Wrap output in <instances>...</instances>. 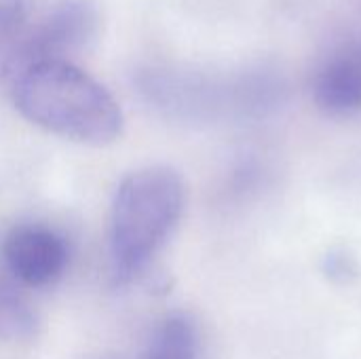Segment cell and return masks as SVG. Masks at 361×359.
<instances>
[{
  "mask_svg": "<svg viewBox=\"0 0 361 359\" xmlns=\"http://www.w3.org/2000/svg\"><path fill=\"white\" fill-rule=\"evenodd\" d=\"M8 93L32 125L85 146H106L123 133L114 95L68 59H32L4 68Z\"/></svg>",
  "mask_w": 361,
  "mask_h": 359,
  "instance_id": "obj_1",
  "label": "cell"
},
{
  "mask_svg": "<svg viewBox=\"0 0 361 359\" xmlns=\"http://www.w3.org/2000/svg\"><path fill=\"white\" fill-rule=\"evenodd\" d=\"M186 205L178 171L142 167L121 180L110 205L108 258L116 284L135 279L173 235Z\"/></svg>",
  "mask_w": 361,
  "mask_h": 359,
  "instance_id": "obj_2",
  "label": "cell"
},
{
  "mask_svg": "<svg viewBox=\"0 0 361 359\" xmlns=\"http://www.w3.org/2000/svg\"><path fill=\"white\" fill-rule=\"evenodd\" d=\"M95 32L97 11L89 0H57L17 38L4 68L32 59H66V55L89 44Z\"/></svg>",
  "mask_w": 361,
  "mask_h": 359,
  "instance_id": "obj_3",
  "label": "cell"
},
{
  "mask_svg": "<svg viewBox=\"0 0 361 359\" xmlns=\"http://www.w3.org/2000/svg\"><path fill=\"white\" fill-rule=\"evenodd\" d=\"M0 252L2 271H6L21 288L30 290L57 284L70 264L66 237L38 222L13 226L6 233Z\"/></svg>",
  "mask_w": 361,
  "mask_h": 359,
  "instance_id": "obj_4",
  "label": "cell"
},
{
  "mask_svg": "<svg viewBox=\"0 0 361 359\" xmlns=\"http://www.w3.org/2000/svg\"><path fill=\"white\" fill-rule=\"evenodd\" d=\"M311 93L330 116L361 112V36H349L326 53L313 72Z\"/></svg>",
  "mask_w": 361,
  "mask_h": 359,
  "instance_id": "obj_5",
  "label": "cell"
},
{
  "mask_svg": "<svg viewBox=\"0 0 361 359\" xmlns=\"http://www.w3.org/2000/svg\"><path fill=\"white\" fill-rule=\"evenodd\" d=\"M199 328L186 313L163 317L146 347L144 359H199Z\"/></svg>",
  "mask_w": 361,
  "mask_h": 359,
  "instance_id": "obj_6",
  "label": "cell"
},
{
  "mask_svg": "<svg viewBox=\"0 0 361 359\" xmlns=\"http://www.w3.org/2000/svg\"><path fill=\"white\" fill-rule=\"evenodd\" d=\"M6 271H0V341L19 343L36 334L38 315L30 298Z\"/></svg>",
  "mask_w": 361,
  "mask_h": 359,
  "instance_id": "obj_7",
  "label": "cell"
},
{
  "mask_svg": "<svg viewBox=\"0 0 361 359\" xmlns=\"http://www.w3.org/2000/svg\"><path fill=\"white\" fill-rule=\"evenodd\" d=\"M25 17V0H0V38L13 36Z\"/></svg>",
  "mask_w": 361,
  "mask_h": 359,
  "instance_id": "obj_8",
  "label": "cell"
}]
</instances>
